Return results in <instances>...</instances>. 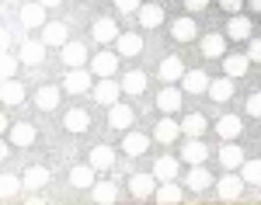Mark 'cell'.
<instances>
[{
    "mask_svg": "<svg viewBox=\"0 0 261 205\" xmlns=\"http://www.w3.org/2000/svg\"><path fill=\"white\" fill-rule=\"evenodd\" d=\"M241 132H244L241 115H223V119H216V136L220 139H241Z\"/></svg>",
    "mask_w": 261,
    "mask_h": 205,
    "instance_id": "d4e9b609",
    "label": "cell"
},
{
    "mask_svg": "<svg viewBox=\"0 0 261 205\" xmlns=\"http://www.w3.org/2000/svg\"><path fill=\"white\" fill-rule=\"evenodd\" d=\"M216 160H220L223 170H241L244 164V146L237 139H223V146L216 150Z\"/></svg>",
    "mask_w": 261,
    "mask_h": 205,
    "instance_id": "8992f818",
    "label": "cell"
},
{
    "mask_svg": "<svg viewBox=\"0 0 261 205\" xmlns=\"http://www.w3.org/2000/svg\"><path fill=\"white\" fill-rule=\"evenodd\" d=\"M209 185H213V174H209L205 164H192L188 167V188H192V191H205Z\"/></svg>",
    "mask_w": 261,
    "mask_h": 205,
    "instance_id": "d590c367",
    "label": "cell"
},
{
    "mask_svg": "<svg viewBox=\"0 0 261 205\" xmlns=\"http://www.w3.org/2000/svg\"><path fill=\"white\" fill-rule=\"evenodd\" d=\"M247 56L251 63H261V39H247Z\"/></svg>",
    "mask_w": 261,
    "mask_h": 205,
    "instance_id": "7dc6e473",
    "label": "cell"
},
{
    "mask_svg": "<svg viewBox=\"0 0 261 205\" xmlns=\"http://www.w3.org/2000/svg\"><path fill=\"white\" fill-rule=\"evenodd\" d=\"M133 122H136V111H133V104L129 101H115L112 108H108V125L112 129H133Z\"/></svg>",
    "mask_w": 261,
    "mask_h": 205,
    "instance_id": "30bf717a",
    "label": "cell"
},
{
    "mask_svg": "<svg viewBox=\"0 0 261 205\" xmlns=\"http://www.w3.org/2000/svg\"><path fill=\"white\" fill-rule=\"evenodd\" d=\"M143 0H115V11L119 14H140Z\"/></svg>",
    "mask_w": 261,
    "mask_h": 205,
    "instance_id": "ee69618b",
    "label": "cell"
},
{
    "mask_svg": "<svg viewBox=\"0 0 261 205\" xmlns=\"http://www.w3.org/2000/svg\"><path fill=\"white\" fill-rule=\"evenodd\" d=\"M136 18H140L143 28H161V21L167 18V14H164V7H161V4H143Z\"/></svg>",
    "mask_w": 261,
    "mask_h": 205,
    "instance_id": "8d00e7d4",
    "label": "cell"
},
{
    "mask_svg": "<svg viewBox=\"0 0 261 205\" xmlns=\"http://www.w3.org/2000/svg\"><path fill=\"white\" fill-rule=\"evenodd\" d=\"M63 98V87H56V83H42L39 91H35V108L39 111H53L56 104H60Z\"/></svg>",
    "mask_w": 261,
    "mask_h": 205,
    "instance_id": "44dd1931",
    "label": "cell"
},
{
    "mask_svg": "<svg viewBox=\"0 0 261 205\" xmlns=\"http://www.w3.org/2000/svg\"><path fill=\"white\" fill-rule=\"evenodd\" d=\"M181 132H185V139H188V136H205V132H209V119H205L202 111H192V115L181 119Z\"/></svg>",
    "mask_w": 261,
    "mask_h": 205,
    "instance_id": "4dcf8cb0",
    "label": "cell"
},
{
    "mask_svg": "<svg viewBox=\"0 0 261 205\" xmlns=\"http://www.w3.org/2000/svg\"><path fill=\"white\" fill-rule=\"evenodd\" d=\"M87 157H91V164H94V170H112V167H115V150H112V146H94V150H91V153H87Z\"/></svg>",
    "mask_w": 261,
    "mask_h": 205,
    "instance_id": "836d02e7",
    "label": "cell"
},
{
    "mask_svg": "<svg viewBox=\"0 0 261 205\" xmlns=\"http://www.w3.org/2000/svg\"><path fill=\"white\" fill-rule=\"evenodd\" d=\"M63 63H66V70H77V66H87L91 63V52H87V45H81V42H66L60 49Z\"/></svg>",
    "mask_w": 261,
    "mask_h": 205,
    "instance_id": "e0dca14e",
    "label": "cell"
},
{
    "mask_svg": "<svg viewBox=\"0 0 261 205\" xmlns=\"http://www.w3.org/2000/svg\"><path fill=\"white\" fill-rule=\"evenodd\" d=\"M21 178H24V191H28V195H35V191H42V188L49 185V170H45V167H39V164L28 167Z\"/></svg>",
    "mask_w": 261,
    "mask_h": 205,
    "instance_id": "f546056e",
    "label": "cell"
},
{
    "mask_svg": "<svg viewBox=\"0 0 261 205\" xmlns=\"http://www.w3.org/2000/svg\"><path fill=\"white\" fill-rule=\"evenodd\" d=\"M91 87H94V73H91V66L84 70V66H77V70H70L66 77H63V91L66 94H91Z\"/></svg>",
    "mask_w": 261,
    "mask_h": 205,
    "instance_id": "277c9868",
    "label": "cell"
},
{
    "mask_svg": "<svg viewBox=\"0 0 261 205\" xmlns=\"http://www.w3.org/2000/svg\"><path fill=\"white\" fill-rule=\"evenodd\" d=\"M157 185H161V181H157V174H153V170H150V174H133V178H129V191H133V198H153V195H157Z\"/></svg>",
    "mask_w": 261,
    "mask_h": 205,
    "instance_id": "9c48e42d",
    "label": "cell"
},
{
    "mask_svg": "<svg viewBox=\"0 0 261 205\" xmlns=\"http://www.w3.org/2000/svg\"><path fill=\"white\" fill-rule=\"evenodd\" d=\"M18 66H24V63H21V56L4 52V77H14V73H18Z\"/></svg>",
    "mask_w": 261,
    "mask_h": 205,
    "instance_id": "7bdbcfd3",
    "label": "cell"
},
{
    "mask_svg": "<svg viewBox=\"0 0 261 205\" xmlns=\"http://www.w3.org/2000/svg\"><path fill=\"white\" fill-rule=\"evenodd\" d=\"M216 4H220L226 14H241L244 11V0H216Z\"/></svg>",
    "mask_w": 261,
    "mask_h": 205,
    "instance_id": "bcb514c9",
    "label": "cell"
},
{
    "mask_svg": "<svg viewBox=\"0 0 261 205\" xmlns=\"http://www.w3.org/2000/svg\"><path fill=\"white\" fill-rule=\"evenodd\" d=\"M181 101H185V87H174V83H164L161 94H157L161 115H174V111H181Z\"/></svg>",
    "mask_w": 261,
    "mask_h": 205,
    "instance_id": "ba28073f",
    "label": "cell"
},
{
    "mask_svg": "<svg viewBox=\"0 0 261 205\" xmlns=\"http://www.w3.org/2000/svg\"><path fill=\"white\" fill-rule=\"evenodd\" d=\"M119 49H115V52H108V49H101V52H94V56H91V63H87V66H91V73H94V77H115V73H119Z\"/></svg>",
    "mask_w": 261,
    "mask_h": 205,
    "instance_id": "5b68a950",
    "label": "cell"
},
{
    "mask_svg": "<svg viewBox=\"0 0 261 205\" xmlns=\"http://www.w3.org/2000/svg\"><path fill=\"white\" fill-rule=\"evenodd\" d=\"M171 35H174V42H181V45H188V42L199 39V24H195V18H178L174 24H171Z\"/></svg>",
    "mask_w": 261,
    "mask_h": 205,
    "instance_id": "603a6c76",
    "label": "cell"
},
{
    "mask_svg": "<svg viewBox=\"0 0 261 205\" xmlns=\"http://www.w3.org/2000/svg\"><path fill=\"white\" fill-rule=\"evenodd\" d=\"M205 94L216 104H226L233 98V77H216V80H209V91H205Z\"/></svg>",
    "mask_w": 261,
    "mask_h": 205,
    "instance_id": "f1b7e54d",
    "label": "cell"
},
{
    "mask_svg": "<svg viewBox=\"0 0 261 205\" xmlns=\"http://www.w3.org/2000/svg\"><path fill=\"white\" fill-rule=\"evenodd\" d=\"M7 139H11V146H18V150H28V146L39 139V129L32 122H14L7 129Z\"/></svg>",
    "mask_w": 261,
    "mask_h": 205,
    "instance_id": "8fae6325",
    "label": "cell"
},
{
    "mask_svg": "<svg viewBox=\"0 0 261 205\" xmlns=\"http://www.w3.org/2000/svg\"><path fill=\"white\" fill-rule=\"evenodd\" d=\"M42 39H45V45H56V49H63V45L70 42V24H66V21H45Z\"/></svg>",
    "mask_w": 261,
    "mask_h": 205,
    "instance_id": "ffe728a7",
    "label": "cell"
},
{
    "mask_svg": "<svg viewBox=\"0 0 261 205\" xmlns=\"http://www.w3.org/2000/svg\"><path fill=\"white\" fill-rule=\"evenodd\" d=\"M21 195H24V178L4 174V181H0V198H4V202H18Z\"/></svg>",
    "mask_w": 261,
    "mask_h": 205,
    "instance_id": "d6a6232c",
    "label": "cell"
},
{
    "mask_svg": "<svg viewBox=\"0 0 261 205\" xmlns=\"http://www.w3.org/2000/svg\"><path fill=\"white\" fill-rule=\"evenodd\" d=\"M122 94H125V91H122V80H115V77H98L94 87H91V98H94L101 108H112Z\"/></svg>",
    "mask_w": 261,
    "mask_h": 205,
    "instance_id": "3957f363",
    "label": "cell"
},
{
    "mask_svg": "<svg viewBox=\"0 0 261 205\" xmlns=\"http://www.w3.org/2000/svg\"><path fill=\"white\" fill-rule=\"evenodd\" d=\"M209 4H213V0H185V11H188V14H202Z\"/></svg>",
    "mask_w": 261,
    "mask_h": 205,
    "instance_id": "f6af8a7d",
    "label": "cell"
},
{
    "mask_svg": "<svg viewBox=\"0 0 261 205\" xmlns=\"http://www.w3.org/2000/svg\"><path fill=\"white\" fill-rule=\"evenodd\" d=\"M247 7H251L254 14H261V0H247Z\"/></svg>",
    "mask_w": 261,
    "mask_h": 205,
    "instance_id": "c3c4849f",
    "label": "cell"
},
{
    "mask_svg": "<svg viewBox=\"0 0 261 205\" xmlns=\"http://www.w3.org/2000/svg\"><path fill=\"white\" fill-rule=\"evenodd\" d=\"M18 56L24 66H42L45 63V56H49V45H45V39H24L18 49Z\"/></svg>",
    "mask_w": 261,
    "mask_h": 205,
    "instance_id": "52a82bcc",
    "label": "cell"
},
{
    "mask_svg": "<svg viewBox=\"0 0 261 205\" xmlns=\"http://www.w3.org/2000/svg\"><path fill=\"white\" fill-rule=\"evenodd\" d=\"M63 129L73 132V136L91 132V115H87V108H70V111L63 115Z\"/></svg>",
    "mask_w": 261,
    "mask_h": 205,
    "instance_id": "ac0fdd59",
    "label": "cell"
},
{
    "mask_svg": "<svg viewBox=\"0 0 261 205\" xmlns=\"http://www.w3.org/2000/svg\"><path fill=\"white\" fill-rule=\"evenodd\" d=\"M178 136H185L181 132V122H174L171 115H161V122L153 125V139L161 146H171V143H178Z\"/></svg>",
    "mask_w": 261,
    "mask_h": 205,
    "instance_id": "2e32d148",
    "label": "cell"
},
{
    "mask_svg": "<svg viewBox=\"0 0 261 205\" xmlns=\"http://www.w3.org/2000/svg\"><path fill=\"white\" fill-rule=\"evenodd\" d=\"M251 18H244V14H230V21H226V39L230 42H247L251 39Z\"/></svg>",
    "mask_w": 261,
    "mask_h": 205,
    "instance_id": "cb8c5ba5",
    "label": "cell"
},
{
    "mask_svg": "<svg viewBox=\"0 0 261 205\" xmlns=\"http://www.w3.org/2000/svg\"><path fill=\"white\" fill-rule=\"evenodd\" d=\"M42 4H45V7H60L63 0H42Z\"/></svg>",
    "mask_w": 261,
    "mask_h": 205,
    "instance_id": "681fc988",
    "label": "cell"
},
{
    "mask_svg": "<svg viewBox=\"0 0 261 205\" xmlns=\"http://www.w3.org/2000/svg\"><path fill=\"white\" fill-rule=\"evenodd\" d=\"M185 164L192 167V164H205V157H209V146L202 143V136H188V143L181 146V153H178Z\"/></svg>",
    "mask_w": 261,
    "mask_h": 205,
    "instance_id": "d6986e66",
    "label": "cell"
},
{
    "mask_svg": "<svg viewBox=\"0 0 261 205\" xmlns=\"http://www.w3.org/2000/svg\"><path fill=\"white\" fill-rule=\"evenodd\" d=\"M45 14H49V7L42 4V0H24L21 4V11H18V21H21V28L24 32H42L45 28Z\"/></svg>",
    "mask_w": 261,
    "mask_h": 205,
    "instance_id": "7a4b0ae2",
    "label": "cell"
},
{
    "mask_svg": "<svg viewBox=\"0 0 261 205\" xmlns=\"http://www.w3.org/2000/svg\"><path fill=\"white\" fill-rule=\"evenodd\" d=\"M226 35H220V32H209V35H202L199 39V52L205 56V60H223L226 56Z\"/></svg>",
    "mask_w": 261,
    "mask_h": 205,
    "instance_id": "7c38bea8",
    "label": "cell"
},
{
    "mask_svg": "<svg viewBox=\"0 0 261 205\" xmlns=\"http://www.w3.org/2000/svg\"><path fill=\"white\" fill-rule=\"evenodd\" d=\"M91 198H94V202H115V198H119V188L112 185V181H101V185H94L91 188Z\"/></svg>",
    "mask_w": 261,
    "mask_h": 205,
    "instance_id": "60d3db41",
    "label": "cell"
},
{
    "mask_svg": "<svg viewBox=\"0 0 261 205\" xmlns=\"http://www.w3.org/2000/svg\"><path fill=\"white\" fill-rule=\"evenodd\" d=\"M122 91H125L129 98H140L143 91H146V73H143V70H133V73H125V77H122Z\"/></svg>",
    "mask_w": 261,
    "mask_h": 205,
    "instance_id": "74e56055",
    "label": "cell"
},
{
    "mask_svg": "<svg viewBox=\"0 0 261 205\" xmlns=\"http://www.w3.org/2000/svg\"><path fill=\"white\" fill-rule=\"evenodd\" d=\"M209 73H202V70H188L185 77H181V87H185V94H205L209 91Z\"/></svg>",
    "mask_w": 261,
    "mask_h": 205,
    "instance_id": "83f0119b",
    "label": "cell"
},
{
    "mask_svg": "<svg viewBox=\"0 0 261 205\" xmlns=\"http://www.w3.org/2000/svg\"><path fill=\"white\" fill-rule=\"evenodd\" d=\"M241 178L247 185H261V157H251L241 164Z\"/></svg>",
    "mask_w": 261,
    "mask_h": 205,
    "instance_id": "ab89813d",
    "label": "cell"
},
{
    "mask_svg": "<svg viewBox=\"0 0 261 205\" xmlns=\"http://www.w3.org/2000/svg\"><path fill=\"white\" fill-rule=\"evenodd\" d=\"M181 157H157L153 160V174H157V181H174L178 178V170H181Z\"/></svg>",
    "mask_w": 261,
    "mask_h": 205,
    "instance_id": "484cf974",
    "label": "cell"
},
{
    "mask_svg": "<svg viewBox=\"0 0 261 205\" xmlns=\"http://www.w3.org/2000/svg\"><path fill=\"white\" fill-rule=\"evenodd\" d=\"M244 115H251V119H258V122H261V91H254V94L244 101Z\"/></svg>",
    "mask_w": 261,
    "mask_h": 205,
    "instance_id": "b9f144b4",
    "label": "cell"
},
{
    "mask_svg": "<svg viewBox=\"0 0 261 205\" xmlns=\"http://www.w3.org/2000/svg\"><path fill=\"white\" fill-rule=\"evenodd\" d=\"M244 188H247V181L241 178V170H223L216 178V198L220 202H237V198H244Z\"/></svg>",
    "mask_w": 261,
    "mask_h": 205,
    "instance_id": "6da1fadb",
    "label": "cell"
},
{
    "mask_svg": "<svg viewBox=\"0 0 261 205\" xmlns=\"http://www.w3.org/2000/svg\"><path fill=\"white\" fill-rule=\"evenodd\" d=\"M24 98H28V91H24V83L14 80V77H7V83H4V104H24Z\"/></svg>",
    "mask_w": 261,
    "mask_h": 205,
    "instance_id": "f35d334b",
    "label": "cell"
},
{
    "mask_svg": "<svg viewBox=\"0 0 261 205\" xmlns=\"http://www.w3.org/2000/svg\"><path fill=\"white\" fill-rule=\"evenodd\" d=\"M247 66H251V56H244V52H226L223 56V73L233 77V80L247 73Z\"/></svg>",
    "mask_w": 261,
    "mask_h": 205,
    "instance_id": "4316f807",
    "label": "cell"
},
{
    "mask_svg": "<svg viewBox=\"0 0 261 205\" xmlns=\"http://www.w3.org/2000/svg\"><path fill=\"white\" fill-rule=\"evenodd\" d=\"M161 205H178L181 198H185V188L181 185H174V181H161L157 185V195H153Z\"/></svg>",
    "mask_w": 261,
    "mask_h": 205,
    "instance_id": "e575fe53",
    "label": "cell"
},
{
    "mask_svg": "<svg viewBox=\"0 0 261 205\" xmlns=\"http://www.w3.org/2000/svg\"><path fill=\"white\" fill-rule=\"evenodd\" d=\"M119 24H115V18H98L94 24H91V39L98 42V45H112V42H119Z\"/></svg>",
    "mask_w": 261,
    "mask_h": 205,
    "instance_id": "5bb4252c",
    "label": "cell"
},
{
    "mask_svg": "<svg viewBox=\"0 0 261 205\" xmlns=\"http://www.w3.org/2000/svg\"><path fill=\"white\" fill-rule=\"evenodd\" d=\"M185 73H188V70H185L181 56H167V60H161V70H157L161 83H178L181 77H185Z\"/></svg>",
    "mask_w": 261,
    "mask_h": 205,
    "instance_id": "7402d4cb",
    "label": "cell"
},
{
    "mask_svg": "<svg viewBox=\"0 0 261 205\" xmlns=\"http://www.w3.org/2000/svg\"><path fill=\"white\" fill-rule=\"evenodd\" d=\"M150 150V136L140 132V129H125V136H122V153L125 157H143Z\"/></svg>",
    "mask_w": 261,
    "mask_h": 205,
    "instance_id": "9a60e30c",
    "label": "cell"
},
{
    "mask_svg": "<svg viewBox=\"0 0 261 205\" xmlns=\"http://www.w3.org/2000/svg\"><path fill=\"white\" fill-rule=\"evenodd\" d=\"M115 45H119V56L133 60V56H140V52H143V35H136V32H122Z\"/></svg>",
    "mask_w": 261,
    "mask_h": 205,
    "instance_id": "1f68e13d",
    "label": "cell"
},
{
    "mask_svg": "<svg viewBox=\"0 0 261 205\" xmlns=\"http://www.w3.org/2000/svg\"><path fill=\"white\" fill-rule=\"evenodd\" d=\"M94 178H98V170H94L91 160H87V164H73V167H70V185L77 188V191H91V188L98 185Z\"/></svg>",
    "mask_w": 261,
    "mask_h": 205,
    "instance_id": "4fadbf2b",
    "label": "cell"
}]
</instances>
